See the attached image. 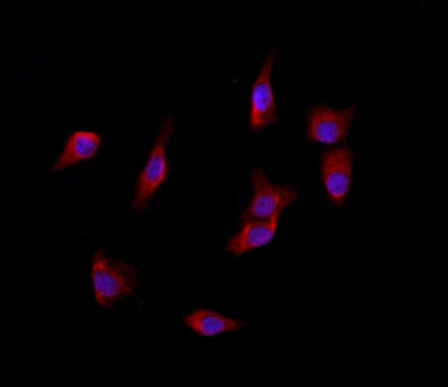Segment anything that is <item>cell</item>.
Masks as SVG:
<instances>
[{"label":"cell","mask_w":448,"mask_h":387,"mask_svg":"<svg viewBox=\"0 0 448 387\" xmlns=\"http://www.w3.org/2000/svg\"><path fill=\"white\" fill-rule=\"evenodd\" d=\"M279 218L280 215H275L268 221H249L241 225V229L230 239L224 250L239 257L265 246L274 237Z\"/></svg>","instance_id":"52a82bcc"},{"label":"cell","mask_w":448,"mask_h":387,"mask_svg":"<svg viewBox=\"0 0 448 387\" xmlns=\"http://www.w3.org/2000/svg\"><path fill=\"white\" fill-rule=\"evenodd\" d=\"M175 129L174 117L163 121L154 146L136 183L131 207L140 212L149 209L150 203L159 188L165 181L169 173L167 147Z\"/></svg>","instance_id":"7a4b0ae2"},{"label":"cell","mask_w":448,"mask_h":387,"mask_svg":"<svg viewBox=\"0 0 448 387\" xmlns=\"http://www.w3.org/2000/svg\"><path fill=\"white\" fill-rule=\"evenodd\" d=\"M91 278L96 303L105 308H112L126 297H134L139 281L132 265L105 256L103 248L93 254Z\"/></svg>","instance_id":"6da1fadb"},{"label":"cell","mask_w":448,"mask_h":387,"mask_svg":"<svg viewBox=\"0 0 448 387\" xmlns=\"http://www.w3.org/2000/svg\"><path fill=\"white\" fill-rule=\"evenodd\" d=\"M356 105L335 110L325 104L314 106L307 119L305 138L326 144L344 141L353 123Z\"/></svg>","instance_id":"5b68a950"},{"label":"cell","mask_w":448,"mask_h":387,"mask_svg":"<svg viewBox=\"0 0 448 387\" xmlns=\"http://www.w3.org/2000/svg\"><path fill=\"white\" fill-rule=\"evenodd\" d=\"M254 190L252 201L239 217L240 225L249 221H268L280 215L298 198V194L289 183H274L261 168L250 173Z\"/></svg>","instance_id":"3957f363"},{"label":"cell","mask_w":448,"mask_h":387,"mask_svg":"<svg viewBox=\"0 0 448 387\" xmlns=\"http://www.w3.org/2000/svg\"><path fill=\"white\" fill-rule=\"evenodd\" d=\"M188 328L202 337H213L241 329L244 324L214 310L200 308L183 317Z\"/></svg>","instance_id":"9c48e42d"},{"label":"cell","mask_w":448,"mask_h":387,"mask_svg":"<svg viewBox=\"0 0 448 387\" xmlns=\"http://www.w3.org/2000/svg\"><path fill=\"white\" fill-rule=\"evenodd\" d=\"M101 143L100 135L92 131L77 130L68 139L56 162L54 170L59 171L96 155Z\"/></svg>","instance_id":"ba28073f"},{"label":"cell","mask_w":448,"mask_h":387,"mask_svg":"<svg viewBox=\"0 0 448 387\" xmlns=\"http://www.w3.org/2000/svg\"><path fill=\"white\" fill-rule=\"evenodd\" d=\"M354 155L349 146L334 147L323 155L320 170L327 197L336 208L344 206L353 177Z\"/></svg>","instance_id":"277c9868"},{"label":"cell","mask_w":448,"mask_h":387,"mask_svg":"<svg viewBox=\"0 0 448 387\" xmlns=\"http://www.w3.org/2000/svg\"><path fill=\"white\" fill-rule=\"evenodd\" d=\"M276 53L275 49L268 53L252 88L250 126L254 132H260L279 120L271 81Z\"/></svg>","instance_id":"8992f818"}]
</instances>
